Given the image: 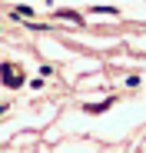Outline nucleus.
Segmentation results:
<instances>
[{
	"mask_svg": "<svg viewBox=\"0 0 146 153\" xmlns=\"http://www.w3.org/2000/svg\"><path fill=\"white\" fill-rule=\"evenodd\" d=\"M4 113H7V107H0V117H4Z\"/></svg>",
	"mask_w": 146,
	"mask_h": 153,
	"instance_id": "39448f33",
	"label": "nucleus"
},
{
	"mask_svg": "<svg viewBox=\"0 0 146 153\" xmlns=\"http://www.w3.org/2000/svg\"><path fill=\"white\" fill-rule=\"evenodd\" d=\"M53 17L57 20H70V23H83V13H77V10H57Z\"/></svg>",
	"mask_w": 146,
	"mask_h": 153,
	"instance_id": "7ed1b4c3",
	"label": "nucleus"
},
{
	"mask_svg": "<svg viewBox=\"0 0 146 153\" xmlns=\"http://www.w3.org/2000/svg\"><path fill=\"white\" fill-rule=\"evenodd\" d=\"M13 13H20V17H33V7H17Z\"/></svg>",
	"mask_w": 146,
	"mask_h": 153,
	"instance_id": "20e7f679",
	"label": "nucleus"
},
{
	"mask_svg": "<svg viewBox=\"0 0 146 153\" xmlns=\"http://www.w3.org/2000/svg\"><path fill=\"white\" fill-rule=\"evenodd\" d=\"M0 80H4V87H10V90H17V87H23V70L20 67H13V63H0Z\"/></svg>",
	"mask_w": 146,
	"mask_h": 153,
	"instance_id": "f257e3e1",
	"label": "nucleus"
},
{
	"mask_svg": "<svg viewBox=\"0 0 146 153\" xmlns=\"http://www.w3.org/2000/svg\"><path fill=\"white\" fill-rule=\"evenodd\" d=\"M113 103H116V100H113V97H110V100H100V103H86V107H83V110H86V113H103V110H110V107H113Z\"/></svg>",
	"mask_w": 146,
	"mask_h": 153,
	"instance_id": "f03ea898",
	"label": "nucleus"
}]
</instances>
